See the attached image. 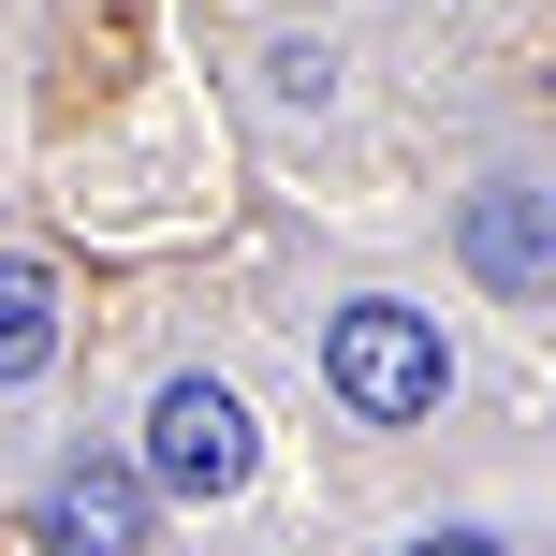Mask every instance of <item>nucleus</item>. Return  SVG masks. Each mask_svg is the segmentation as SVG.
I'll list each match as a JSON object with an SVG mask.
<instances>
[{
	"mask_svg": "<svg viewBox=\"0 0 556 556\" xmlns=\"http://www.w3.org/2000/svg\"><path fill=\"white\" fill-rule=\"evenodd\" d=\"M469 264H483V293H513V307L556 293V191L542 176H483L469 191Z\"/></svg>",
	"mask_w": 556,
	"mask_h": 556,
	"instance_id": "nucleus-3",
	"label": "nucleus"
},
{
	"mask_svg": "<svg viewBox=\"0 0 556 556\" xmlns=\"http://www.w3.org/2000/svg\"><path fill=\"white\" fill-rule=\"evenodd\" d=\"M323 381H337V410H352V425H425V410L454 395V352H440L425 307L366 293V307H337V323H323Z\"/></svg>",
	"mask_w": 556,
	"mask_h": 556,
	"instance_id": "nucleus-1",
	"label": "nucleus"
},
{
	"mask_svg": "<svg viewBox=\"0 0 556 556\" xmlns=\"http://www.w3.org/2000/svg\"><path fill=\"white\" fill-rule=\"evenodd\" d=\"M395 556H513V542H483V528H425V542H395Z\"/></svg>",
	"mask_w": 556,
	"mask_h": 556,
	"instance_id": "nucleus-7",
	"label": "nucleus"
},
{
	"mask_svg": "<svg viewBox=\"0 0 556 556\" xmlns=\"http://www.w3.org/2000/svg\"><path fill=\"white\" fill-rule=\"evenodd\" d=\"M45 542H59V556H147V469L74 454V469L45 483Z\"/></svg>",
	"mask_w": 556,
	"mask_h": 556,
	"instance_id": "nucleus-4",
	"label": "nucleus"
},
{
	"mask_svg": "<svg viewBox=\"0 0 556 556\" xmlns=\"http://www.w3.org/2000/svg\"><path fill=\"white\" fill-rule=\"evenodd\" d=\"M45 366H59V278L0 250V381H45Z\"/></svg>",
	"mask_w": 556,
	"mask_h": 556,
	"instance_id": "nucleus-5",
	"label": "nucleus"
},
{
	"mask_svg": "<svg viewBox=\"0 0 556 556\" xmlns=\"http://www.w3.org/2000/svg\"><path fill=\"white\" fill-rule=\"evenodd\" d=\"M250 469H264V440H250V410H235V381L176 366V381L147 395V483H162V498H235Z\"/></svg>",
	"mask_w": 556,
	"mask_h": 556,
	"instance_id": "nucleus-2",
	"label": "nucleus"
},
{
	"mask_svg": "<svg viewBox=\"0 0 556 556\" xmlns=\"http://www.w3.org/2000/svg\"><path fill=\"white\" fill-rule=\"evenodd\" d=\"M264 88H278V103H337V59H323V45H278Z\"/></svg>",
	"mask_w": 556,
	"mask_h": 556,
	"instance_id": "nucleus-6",
	"label": "nucleus"
}]
</instances>
